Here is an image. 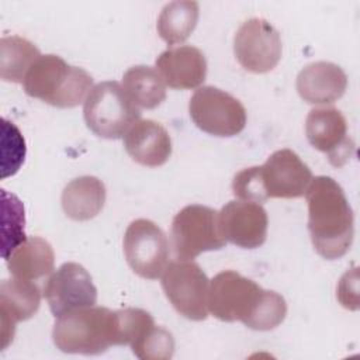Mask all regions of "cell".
I'll return each instance as SVG.
<instances>
[{"mask_svg": "<svg viewBox=\"0 0 360 360\" xmlns=\"http://www.w3.org/2000/svg\"><path fill=\"white\" fill-rule=\"evenodd\" d=\"M208 312L224 322L240 321L250 329L270 330L284 321L287 304L276 291L263 290L233 270H224L210 281Z\"/></svg>", "mask_w": 360, "mask_h": 360, "instance_id": "cell-1", "label": "cell"}, {"mask_svg": "<svg viewBox=\"0 0 360 360\" xmlns=\"http://www.w3.org/2000/svg\"><path fill=\"white\" fill-rule=\"evenodd\" d=\"M305 198L315 250L329 260L346 255L353 242L354 217L343 188L329 176H316L311 180Z\"/></svg>", "mask_w": 360, "mask_h": 360, "instance_id": "cell-2", "label": "cell"}, {"mask_svg": "<svg viewBox=\"0 0 360 360\" xmlns=\"http://www.w3.org/2000/svg\"><path fill=\"white\" fill-rule=\"evenodd\" d=\"M312 180L311 169L291 149L271 153L262 166L240 170L232 181L239 200L263 202L267 198L302 197Z\"/></svg>", "mask_w": 360, "mask_h": 360, "instance_id": "cell-3", "label": "cell"}, {"mask_svg": "<svg viewBox=\"0 0 360 360\" xmlns=\"http://www.w3.org/2000/svg\"><path fill=\"white\" fill-rule=\"evenodd\" d=\"M52 339L63 353L100 354L121 346L118 312L91 305L63 314L53 325Z\"/></svg>", "mask_w": 360, "mask_h": 360, "instance_id": "cell-4", "label": "cell"}, {"mask_svg": "<svg viewBox=\"0 0 360 360\" xmlns=\"http://www.w3.org/2000/svg\"><path fill=\"white\" fill-rule=\"evenodd\" d=\"M91 84L90 73L53 53L41 55L24 79V90L30 97L59 108L79 105L93 89Z\"/></svg>", "mask_w": 360, "mask_h": 360, "instance_id": "cell-5", "label": "cell"}, {"mask_svg": "<svg viewBox=\"0 0 360 360\" xmlns=\"http://www.w3.org/2000/svg\"><path fill=\"white\" fill-rule=\"evenodd\" d=\"M83 115L87 128L97 136L118 139L141 118V111L120 83L105 80L87 94Z\"/></svg>", "mask_w": 360, "mask_h": 360, "instance_id": "cell-6", "label": "cell"}, {"mask_svg": "<svg viewBox=\"0 0 360 360\" xmlns=\"http://www.w3.org/2000/svg\"><path fill=\"white\" fill-rule=\"evenodd\" d=\"M226 243L218 211L191 204L181 208L172 222V245L177 260H193L200 253L217 250Z\"/></svg>", "mask_w": 360, "mask_h": 360, "instance_id": "cell-7", "label": "cell"}, {"mask_svg": "<svg viewBox=\"0 0 360 360\" xmlns=\"http://www.w3.org/2000/svg\"><path fill=\"white\" fill-rule=\"evenodd\" d=\"M188 112L194 124L214 136H233L246 125V110L232 94L202 86L194 91L188 103Z\"/></svg>", "mask_w": 360, "mask_h": 360, "instance_id": "cell-8", "label": "cell"}, {"mask_svg": "<svg viewBox=\"0 0 360 360\" xmlns=\"http://www.w3.org/2000/svg\"><path fill=\"white\" fill-rule=\"evenodd\" d=\"M162 288L174 309L187 319L208 316L210 280L193 260H176L162 273Z\"/></svg>", "mask_w": 360, "mask_h": 360, "instance_id": "cell-9", "label": "cell"}, {"mask_svg": "<svg viewBox=\"0 0 360 360\" xmlns=\"http://www.w3.org/2000/svg\"><path fill=\"white\" fill-rule=\"evenodd\" d=\"M124 255L138 276L155 280L167 266L169 240L166 233L150 219H135L124 235Z\"/></svg>", "mask_w": 360, "mask_h": 360, "instance_id": "cell-10", "label": "cell"}, {"mask_svg": "<svg viewBox=\"0 0 360 360\" xmlns=\"http://www.w3.org/2000/svg\"><path fill=\"white\" fill-rule=\"evenodd\" d=\"M233 53L243 69L253 73L270 72L281 58L280 34L267 20L249 18L233 37Z\"/></svg>", "mask_w": 360, "mask_h": 360, "instance_id": "cell-11", "label": "cell"}, {"mask_svg": "<svg viewBox=\"0 0 360 360\" xmlns=\"http://www.w3.org/2000/svg\"><path fill=\"white\" fill-rule=\"evenodd\" d=\"M44 295L51 312L59 318L97 301V288L89 271L79 263L68 262L55 270L44 285Z\"/></svg>", "mask_w": 360, "mask_h": 360, "instance_id": "cell-12", "label": "cell"}, {"mask_svg": "<svg viewBox=\"0 0 360 360\" xmlns=\"http://www.w3.org/2000/svg\"><path fill=\"white\" fill-rule=\"evenodd\" d=\"M305 134L309 143L323 152L336 167L343 166L354 153L346 118L335 107L312 108L305 120Z\"/></svg>", "mask_w": 360, "mask_h": 360, "instance_id": "cell-13", "label": "cell"}, {"mask_svg": "<svg viewBox=\"0 0 360 360\" xmlns=\"http://www.w3.org/2000/svg\"><path fill=\"white\" fill-rule=\"evenodd\" d=\"M218 218L226 242L245 249H255L264 243L269 219L266 210L259 202L229 201L218 212Z\"/></svg>", "mask_w": 360, "mask_h": 360, "instance_id": "cell-14", "label": "cell"}, {"mask_svg": "<svg viewBox=\"0 0 360 360\" xmlns=\"http://www.w3.org/2000/svg\"><path fill=\"white\" fill-rule=\"evenodd\" d=\"M39 304L41 291L37 284L15 277L0 283L1 349H6L10 342H13L17 322L27 321L34 316Z\"/></svg>", "mask_w": 360, "mask_h": 360, "instance_id": "cell-15", "label": "cell"}, {"mask_svg": "<svg viewBox=\"0 0 360 360\" xmlns=\"http://www.w3.org/2000/svg\"><path fill=\"white\" fill-rule=\"evenodd\" d=\"M155 65L165 83L172 89L198 87L207 76L205 56L202 51L191 45H179L163 51Z\"/></svg>", "mask_w": 360, "mask_h": 360, "instance_id": "cell-16", "label": "cell"}, {"mask_svg": "<svg viewBox=\"0 0 360 360\" xmlns=\"http://www.w3.org/2000/svg\"><path fill=\"white\" fill-rule=\"evenodd\" d=\"M297 91L309 104H330L340 98L347 87L343 69L328 60L307 65L297 76Z\"/></svg>", "mask_w": 360, "mask_h": 360, "instance_id": "cell-17", "label": "cell"}, {"mask_svg": "<svg viewBox=\"0 0 360 360\" xmlns=\"http://www.w3.org/2000/svg\"><path fill=\"white\" fill-rule=\"evenodd\" d=\"M127 153L139 165L158 167L172 155V139L166 128L153 120H138L124 135Z\"/></svg>", "mask_w": 360, "mask_h": 360, "instance_id": "cell-18", "label": "cell"}, {"mask_svg": "<svg viewBox=\"0 0 360 360\" xmlns=\"http://www.w3.org/2000/svg\"><path fill=\"white\" fill-rule=\"evenodd\" d=\"M6 260L13 277L32 281L52 273L55 253L48 240L39 236H30L21 242Z\"/></svg>", "mask_w": 360, "mask_h": 360, "instance_id": "cell-19", "label": "cell"}, {"mask_svg": "<svg viewBox=\"0 0 360 360\" xmlns=\"http://www.w3.org/2000/svg\"><path fill=\"white\" fill-rule=\"evenodd\" d=\"M105 187L94 176H80L66 184L62 191V208L73 221H89L104 207Z\"/></svg>", "mask_w": 360, "mask_h": 360, "instance_id": "cell-20", "label": "cell"}, {"mask_svg": "<svg viewBox=\"0 0 360 360\" xmlns=\"http://www.w3.org/2000/svg\"><path fill=\"white\" fill-rule=\"evenodd\" d=\"M122 89L138 108H155L166 98V83L160 73L145 65L132 66L124 73Z\"/></svg>", "mask_w": 360, "mask_h": 360, "instance_id": "cell-21", "label": "cell"}, {"mask_svg": "<svg viewBox=\"0 0 360 360\" xmlns=\"http://www.w3.org/2000/svg\"><path fill=\"white\" fill-rule=\"evenodd\" d=\"M41 56L39 49L28 39L7 35L0 39V77L6 82L24 83V79Z\"/></svg>", "mask_w": 360, "mask_h": 360, "instance_id": "cell-22", "label": "cell"}, {"mask_svg": "<svg viewBox=\"0 0 360 360\" xmlns=\"http://www.w3.org/2000/svg\"><path fill=\"white\" fill-rule=\"evenodd\" d=\"M198 13L197 1L180 0L166 4L158 18V34L169 45L186 41L197 25Z\"/></svg>", "mask_w": 360, "mask_h": 360, "instance_id": "cell-23", "label": "cell"}, {"mask_svg": "<svg viewBox=\"0 0 360 360\" xmlns=\"http://www.w3.org/2000/svg\"><path fill=\"white\" fill-rule=\"evenodd\" d=\"M131 349L141 360H167L174 353V339L169 330L153 325L131 345Z\"/></svg>", "mask_w": 360, "mask_h": 360, "instance_id": "cell-24", "label": "cell"}, {"mask_svg": "<svg viewBox=\"0 0 360 360\" xmlns=\"http://www.w3.org/2000/svg\"><path fill=\"white\" fill-rule=\"evenodd\" d=\"M7 146H11V149L10 155L6 159H3V179L17 173L20 166L24 163L25 158V141L21 132L13 122L3 120V155L7 153Z\"/></svg>", "mask_w": 360, "mask_h": 360, "instance_id": "cell-25", "label": "cell"}, {"mask_svg": "<svg viewBox=\"0 0 360 360\" xmlns=\"http://www.w3.org/2000/svg\"><path fill=\"white\" fill-rule=\"evenodd\" d=\"M3 193V202H6L10 208V215H11V231L4 235V242H3V257L6 259L21 242H24L27 239L25 232H24V224H25V218H24V208L21 201L15 197V195H7L6 190H1ZM4 210H7L3 205ZM8 211V210H7Z\"/></svg>", "mask_w": 360, "mask_h": 360, "instance_id": "cell-26", "label": "cell"}]
</instances>
